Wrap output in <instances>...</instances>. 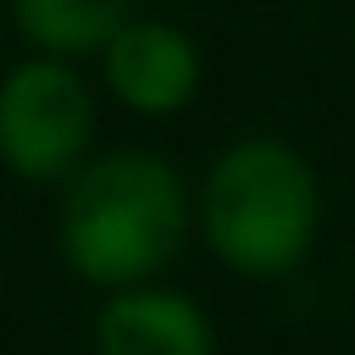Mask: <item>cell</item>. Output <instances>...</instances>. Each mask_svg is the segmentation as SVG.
Here are the masks:
<instances>
[{
    "label": "cell",
    "mask_w": 355,
    "mask_h": 355,
    "mask_svg": "<svg viewBox=\"0 0 355 355\" xmlns=\"http://www.w3.org/2000/svg\"><path fill=\"white\" fill-rule=\"evenodd\" d=\"M322 216L311 161L283 139H239L216 155L200 222L211 250L244 277H283L305 261Z\"/></svg>",
    "instance_id": "cell-2"
},
{
    "label": "cell",
    "mask_w": 355,
    "mask_h": 355,
    "mask_svg": "<svg viewBox=\"0 0 355 355\" xmlns=\"http://www.w3.org/2000/svg\"><path fill=\"white\" fill-rule=\"evenodd\" d=\"M11 22L50 55H89L116 39L128 0H11Z\"/></svg>",
    "instance_id": "cell-6"
},
{
    "label": "cell",
    "mask_w": 355,
    "mask_h": 355,
    "mask_svg": "<svg viewBox=\"0 0 355 355\" xmlns=\"http://www.w3.org/2000/svg\"><path fill=\"white\" fill-rule=\"evenodd\" d=\"M189 233V189L150 150H111L72 172L61 200V255L83 283L133 288L155 277Z\"/></svg>",
    "instance_id": "cell-1"
},
{
    "label": "cell",
    "mask_w": 355,
    "mask_h": 355,
    "mask_svg": "<svg viewBox=\"0 0 355 355\" xmlns=\"http://www.w3.org/2000/svg\"><path fill=\"white\" fill-rule=\"evenodd\" d=\"M100 355H211V322L194 300L172 288H116L94 316Z\"/></svg>",
    "instance_id": "cell-5"
},
{
    "label": "cell",
    "mask_w": 355,
    "mask_h": 355,
    "mask_svg": "<svg viewBox=\"0 0 355 355\" xmlns=\"http://www.w3.org/2000/svg\"><path fill=\"white\" fill-rule=\"evenodd\" d=\"M94 139L89 83L55 61H22L0 83V161L28 183H55L83 166Z\"/></svg>",
    "instance_id": "cell-3"
},
{
    "label": "cell",
    "mask_w": 355,
    "mask_h": 355,
    "mask_svg": "<svg viewBox=\"0 0 355 355\" xmlns=\"http://www.w3.org/2000/svg\"><path fill=\"white\" fill-rule=\"evenodd\" d=\"M111 94L139 116H172L200 89V50L172 22H122L116 39L100 50Z\"/></svg>",
    "instance_id": "cell-4"
}]
</instances>
